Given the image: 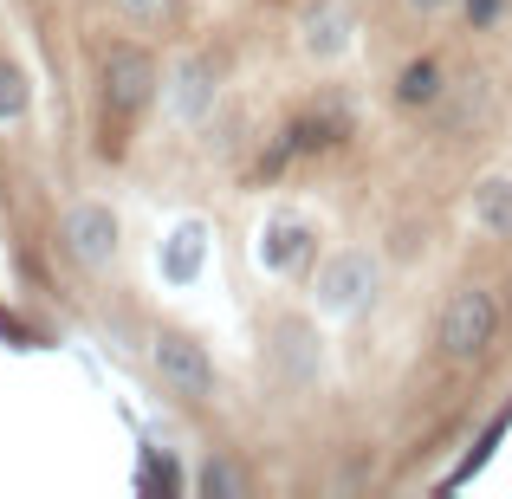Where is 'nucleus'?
Masks as SVG:
<instances>
[{
  "label": "nucleus",
  "instance_id": "nucleus-15",
  "mask_svg": "<svg viewBox=\"0 0 512 499\" xmlns=\"http://www.w3.org/2000/svg\"><path fill=\"white\" fill-rule=\"evenodd\" d=\"M493 13H500V0H467V20H474V26H487Z\"/></svg>",
  "mask_w": 512,
  "mask_h": 499
},
{
  "label": "nucleus",
  "instance_id": "nucleus-5",
  "mask_svg": "<svg viewBox=\"0 0 512 499\" xmlns=\"http://www.w3.org/2000/svg\"><path fill=\"white\" fill-rule=\"evenodd\" d=\"M65 247H72L78 266H91V273H104V266L117 260V214L98 208V201H85V208L65 214Z\"/></svg>",
  "mask_w": 512,
  "mask_h": 499
},
{
  "label": "nucleus",
  "instance_id": "nucleus-7",
  "mask_svg": "<svg viewBox=\"0 0 512 499\" xmlns=\"http://www.w3.org/2000/svg\"><path fill=\"white\" fill-rule=\"evenodd\" d=\"M305 52H312V59H338L344 52V13L338 7H312L305 13Z\"/></svg>",
  "mask_w": 512,
  "mask_h": 499
},
{
  "label": "nucleus",
  "instance_id": "nucleus-3",
  "mask_svg": "<svg viewBox=\"0 0 512 499\" xmlns=\"http://www.w3.org/2000/svg\"><path fill=\"white\" fill-rule=\"evenodd\" d=\"M156 85H163V78H156V59L143 46H111L104 52V104H111V111H143V104L156 98Z\"/></svg>",
  "mask_w": 512,
  "mask_h": 499
},
{
  "label": "nucleus",
  "instance_id": "nucleus-16",
  "mask_svg": "<svg viewBox=\"0 0 512 499\" xmlns=\"http://www.w3.org/2000/svg\"><path fill=\"white\" fill-rule=\"evenodd\" d=\"M409 7H422V13H428V7H441V0H409Z\"/></svg>",
  "mask_w": 512,
  "mask_h": 499
},
{
  "label": "nucleus",
  "instance_id": "nucleus-1",
  "mask_svg": "<svg viewBox=\"0 0 512 499\" xmlns=\"http://www.w3.org/2000/svg\"><path fill=\"white\" fill-rule=\"evenodd\" d=\"M493 331H500V305H493L487 286H454L448 305H441V350H448L454 363H474L480 350L493 344Z\"/></svg>",
  "mask_w": 512,
  "mask_h": 499
},
{
  "label": "nucleus",
  "instance_id": "nucleus-4",
  "mask_svg": "<svg viewBox=\"0 0 512 499\" xmlns=\"http://www.w3.org/2000/svg\"><path fill=\"white\" fill-rule=\"evenodd\" d=\"M370 292H376V260L370 253H331L325 273H318V312L344 318V312H357Z\"/></svg>",
  "mask_w": 512,
  "mask_h": 499
},
{
  "label": "nucleus",
  "instance_id": "nucleus-10",
  "mask_svg": "<svg viewBox=\"0 0 512 499\" xmlns=\"http://www.w3.org/2000/svg\"><path fill=\"white\" fill-rule=\"evenodd\" d=\"M195 266H201V227H182V234L169 240V253H163V273L169 279H195Z\"/></svg>",
  "mask_w": 512,
  "mask_h": 499
},
{
  "label": "nucleus",
  "instance_id": "nucleus-6",
  "mask_svg": "<svg viewBox=\"0 0 512 499\" xmlns=\"http://www.w3.org/2000/svg\"><path fill=\"white\" fill-rule=\"evenodd\" d=\"M474 227L493 240H512V175H493L474 188Z\"/></svg>",
  "mask_w": 512,
  "mask_h": 499
},
{
  "label": "nucleus",
  "instance_id": "nucleus-2",
  "mask_svg": "<svg viewBox=\"0 0 512 499\" xmlns=\"http://www.w3.org/2000/svg\"><path fill=\"white\" fill-rule=\"evenodd\" d=\"M150 363H156V376H163L175 396H188V402L214 396V363H208V350H201L195 337L163 331V337H156V350H150Z\"/></svg>",
  "mask_w": 512,
  "mask_h": 499
},
{
  "label": "nucleus",
  "instance_id": "nucleus-8",
  "mask_svg": "<svg viewBox=\"0 0 512 499\" xmlns=\"http://www.w3.org/2000/svg\"><path fill=\"white\" fill-rule=\"evenodd\" d=\"M305 240H312V234H305L299 221H273V227H266V240H260V260L266 266H292L305 253Z\"/></svg>",
  "mask_w": 512,
  "mask_h": 499
},
{
  "label": "nucleus",
  "instance_id": "nucleus-11",
  "mask_svg": "<svg viewBox=\"0 0 512 499\" xmlns=\"http://www.w3.org/2000/svg\"><path fill=\"white\" fill-rule=\"evenodd\" d=\"M182 117H201L208 111V65H182V91H175Z\"/></svg>",
  "mask_w": 512,
  "mask_h": 499
},
{
  "label": "nucleus",
  "instance_id": "nucleus-9",
  "mask_svg": "<svg viewBox=\"0 0 512 499\" xmlns=\"http://www.w3.org/2000/svg\"><path fill=\"white\" fill-rule=\"evenodd\" d=\"M396 98H402V104H435V98H441V65H435V59H415L409 72H402Z\"/></svg>",
  "mask_w": 512,
  "mask_h": 499
},
{
  "label": "nucleus",
  "instance_id": "nucleus-12",
  "mask_svg": "<svg viewBox=\"0 0 512 499\" xmlns=\"http://www.w3.org/2000/svg\"><path fill=\"white\" fill-rule=\"evenodd\" d=\"M195 487L208 493V499H214V493H221V499H240V493H247V480H240L227 461H208V467H201V480H195Z\"/></svg>",
  "mask_w": 512,
  "mask_h": 499
},
{
  "label": "nucleus",
  "instance_id": "nucleus-14",
  "mask_svg": "<svg viewBox=\"0 0 512 499\" xmlns=\"http://www.w3.org/2000/svg\"><path fill=\"white\" fill-rule=\"evenodd\" d=\"M117 7H124L130 20H163V13H175V0H117Z\"/></svg>",
  "mask_w": 512,
  "mask_h": 499
},
{
  "label": "nucleus",
  "instance_id": "nucleus-13",
  "mask_svg": "<svg viewBox=\"0 0 512 499\" xmlns=\"http://www.w3.org/2000/svg\"><path fill=\"white\" fill-rule=\"evenodd\" d=\"M20 111H26V72L20 65H0V124L20 117Z\"/></svg>",
  "mask_w": 512,
  "mask_h": 499
}]
</instances>
